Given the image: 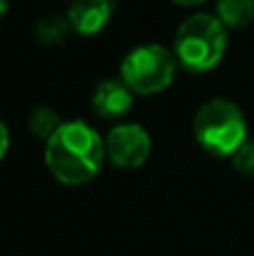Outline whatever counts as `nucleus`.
I'll list each match as a JSON object with an SVG mask.
<instances>
[{
    "instance_id": "0eeeda50",
    "label": "nucleus",
    "mask_w": 254,
    "mask_h": 256,
    "mask_svg": "<svg viewBox=\"0 0 254 256\" xmlns=\"http://www.w3.org/2000/svg\"><path fill=\"white\" fill-rule=\"evenodd\" d=\"M135 92L117 76V79H104L97 84L92 97H90V106H92L94 115L102 120H120L133 108Z\"/></svg>"
},
{
    "instance_id": "4468645a",
    "label": "nucleus",
    "mask_w": 254,
    "mask_h": 256,
    "mask_svg": "<svg viewBox=\"0 0 254 256\" xmlns=\"http://www.w3.org/2000/svg\"><path fill=\"white\" fill-rule=\"evenodd\" d=\"M7 9H9V0H0V20L7 16Z\"/></svg>"
},
{
    "instance_id": "6e6552de",
    "label": "nucleus",
    "mask_w": 254,
    "mask_h": 256,
    "mask_svg": "<svg viewBox=\"0 0 254 256\" xmlns=\"http://www.w3.org/2000/svg\"><path fill=\"white\" fill-rule=\"evenodd\" d=\"M214 16L225 30H243L254 20V0H216Z\"/></svg>"
},
{
    "instance_id": "7ed1b4c3",
    "label": "nucleus",
    "mask_w": 254,
    "mask_h": 256,
    "mask_svg": "<svg viewBox=\"0 0 254 256\" xmlns=\"http://www.w3.org/2000/svg\"><path fill=\"white\" fill-rule=\"evenodd\" d=\"M194 140L214 158H232L248 140V120L241 106L228 97H212L194 115Z\"/></svg>"
},
{
    "instance_id": "f03ea898",
    "label": "nucleus",
    "mask_w": 254,
    "mask_h": 256,
    "mask_svg": "<svg viewBox=\"0 0 254 256\" xmlns=\"http://www.w3.org/2000/svg\"><path fill=\"white\" fill-rule=\"evenodd\" d=\"M228 30L214 14L198 12L178 25L174 50L178 66L192 74H205L220 66L228 52Z\"/></svg>"
},
{
    "instance_id": "1a4fd4ad",
    "label": "nucleus",
    "mask_w": 254,
    "mask_h": 256,
    "mask_svg": "<svg viewBox=\"0 0 254 256\" xmlns=\"http://www.w3.org/2000/svg\"><path fill=\"white\" fill-rule=\"evenodd\" d=\"M70 34L72 25L66 14H48V16L38 18L34 27V36L48 48H58L61 43H66Z\"/></svg>"
},
{
    "instance_id": "39448f33",
    "label": "nucleus",
    "mask_w": 254,
    "mask_h": 256,
    "mask_svg": "<svg viewBox=\"0 0 254 256\" xmlns=\"http://www.w3.org/2000/svg\"><path fill=\"white\" fill-rule=\"evenodd\" d=\"M106 146V160L117 168H140L151 158L153 142L144 126L135 122H122L115 124L104 137Z\"/></svg>"
},
{
    "instance_id": "f257e3e1",
    "label": "nucleus",
    "mask_w": 254,
    "mask_h": 256,
    "mask_svg": "<svg viewBox=\"0 0 254 256\" xmlns=\"http://www.w3.org/2000/svg\"><path fill=\"white\" fill-rule=\"evenodd\" d=\"M106 162V146L84 120L63 122L58 130L45 142V166L66 186H81L99 176Z\"/></svg>"
},
{
    "instance_id": "9d476101",
    "label": "nucleus",
    "mask_w": 254,
    "mask_h": 256,
    "mask_svg": "<svg viewBox=\"0 0 254 256\" xmlns=\"http://www.w3.org/2000/svg\"><path fill=\"white\" fill-rule=\"evenodd\" d=\"M63 124L61 115L54 110L52 106H36L34 110L30 112V120H27V126H30V132L38 140L48 142L54 132L58 130V126Z\"/></svg>"
},
{
    "instance_id": "f8f14e48",
    "label": "nucleus",
    "mask_w": 254,
    "mask_h": 256,
    "mask_svg": "<svg viewBox=\"0 0 254 256\" xmlns=\"http://www.w3.org/2000/svg\"><path fill=\"white\" fill-rule=\"evenodd\" d=\"M9 142H12V137H9V128L2 120H0V162L4 160V155H7V150H9Z\"/></svg>"
},
{
    "instance_id": "423d86ee",
    "label": "nucleus",
    "mask_w": 254,
    "mask_h": 256,
    "mask_svg": "<svg viewBox=\"0 0 254 256\" xmlns=\"http://www.w3.org/2000/svg\"><path fill=\"white\" fill-rule=\"evenodd\" d=\"M66 16L79 36H97L115 16V0H70Z\"/></svg>"
},
{
    "instance_id": "9b49d317",
    "label": "nucleus",
    "mask_w": 254,
    "mask_h": 256,
    "mask_svg": "<svg viewBox=\"0 0 254 256\" xmlns=\"http://www.w3.org/2000/svg\"><path fill=\"white\" fill-rule=\"evenodd\" d=\"M230 160H232V166L236 173H241V176H254V140L248 137L234 150V155Z\"/></svg>"
},
{
    "instance_id": "ddd939ff",
    "label": "nucleus",
    "mask_w": 254,
    "mask_h": 256,
    "mask_svg": "<svg viewBox=\"0 0 254 256\" xmlns=\"http://www.w3.org/2000/svg\"><path fill=\"white\" fill-rule=\"evenodd\" d=\"M171 2L180 4V7H198V4H205L207 0H171Z\"/></svg>"
},
{
    "instance_id": "20e7f679",
    "label": "nucleus",
    "mask_w": 254,
    "mask_h": 256,
    "mask_svg": "<svg viewBox=\"0 0 254 256\" xmlns=\"http://www.w3.org/2000/svg\"><path fill=\"white\" fill-rule=\"evenodd\" d=\"M178 58L174 50L160 43H142L126 52L120 63V79L142 97L164 92L171 88L178 72Z\"/></svg>"
}]
</instances>
